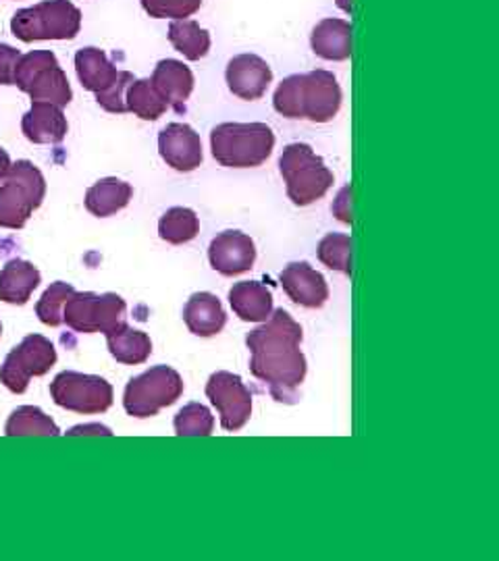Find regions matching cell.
Returning a JSON list of instances; mask_svg holds the SVG:
<instances>
[{"instance_id":"cell-26","label":"cell","mask_w":499,"mask_h":561,"mask_svg":"<svg viewBox=\"0 0 499 561\" xmlns=\"http://www.w3.org/2000/svg\"><path fill=\"white\" fill-rule=\"evenodd\" d=\"M4 433L9 437H57L59 426L46 416L42 410L34 405L18 408L4 426Z\"/></svg>"},{"instance_id":"cell-14","label":"cell","mask_w":499,"mask_h":561,"mask_svg":"<svg viewBox=\"0 0 499 561\" xmlns=\"http://www.w3.org/2000/svg\"><path fill=\"white\" fill-rule=\"evenodd\" d=\"M159 152L162 161L181 173L199 169L204 159L199 134L185 123H171L160 131Z\"/></svg>"},{"instance_id":"cell-22","label":"cell","mask_w":499,"mask_h":561,"mask_svg":"<svg viewBox=\"0 0 499 561\" xmlns=\"http://www.w3.org/2000/svg\"><path fill=\"white\" fill-rule=\"evenodd\" d=\"M313 50L320 59L345 60L352 55V25L345 20H322L313 30Z\"/></svg>"},{"instance_id":"cell-12","label":"cell","mask_w":499,"mask_h":561,"mask_svg":"<svg viewBox=\"0 0 499 561\" xmlns=\"http://www.w3.org/2000/svg\"><path fill=\"white\" fill-rule=\"evenodd\" d=\"M206 396L219 410L225 431H240L252 414V393L238 375L215 373L206 382Z\"/></svg>"},{"instance_id":"cell-9","label":"cell","mask_w":499,"mask_h":561,"mask_svg":"<svg viewBox=\"0 0 499 561\" xmlns=\"http://www.w3.org/2000/svg\"><path fill=\"white\" fill-rule=\"evenodd\" d=\"M63 322L78 333H109L125 322V301L117 294H73L63 308Z\"/></svg>"},{"instance_id":"cell-40","label":"cell","mask_w":499,"mask_h":561,"mask_svg":"<svg viewBox=\"0 0 499 561\" xmlns=\"http://www.w3.org/2000/svg\"><path fill=\"white\" fill-rule=\"evenodd\" d=\"M0 337H2V322H0Z\"/></svg>"},{"instance_id":"cell-34","label":"cell","mask_w":499,"mask_h":561,"mask_svg":"<svg viewBox=\"0 0 499 561\" xmlns=\"http://www.w3.org/2000/svg\"><path fill=\"white\" fill-rule=\"evenodd\" d=\"M134 83V76L129 71H121L117 81L102 94H97V102L109 113H125V92Z\"/></svg>"},{"instance_id":"cell-2","label":"cell","mask_w":499,"mask_h":561,"mask_svg":"<svg viewBox=\"0 0 499 561\" xmlns=\"http://www.w3.org/2000/svg\"><path fill=\"white\" fill-rule=\"evenodd\" d=\"M275 111L287 119L329 123L341 106V88L329 71H313L281 81L275 92Z\"/></svg>"},{"instance_id":"cell-25","label":"cell","mask_w":499,"mask_h":561,"mask_svg":"<svg viewBox=\"0 0 499 561\" xmlns=\"http://www.w3.org/2000/svg\"><path fill=\"white\" fill-rule=\"evenodd\" d=\"M109 341V350L111 356L121 364H144L148 360V356L152 354V341L144 333L132 329L127 322H121L120 327H115L113 331L104 333Z\"/></svg>"},{"instance_id":"cell-4","label":"cell","mask_w":499,"mask_h":561,"mask_svg":"<svg viewBox=\"0 0 499 561\" xmlns=\"http://www.w3.org/2000/svg\"><path fill=\"white\" fill-rule=\"evenodd\" d=\"M80 27V9L69 0H44L11 20V32L21 42L73 41Z\"/></svg>"},{"instance_id":"cell-35","label":"cell","mask_w":499,"mask_h":561,"mask_svg":"<svg viewBox=\"0 0 499 561\" xmlns=\"http://www.w3.org/2000/svg\"><path fill=\"white\" fill-rule=\"evenodd\" d=\"M20 59V50H15L13 46L0 44V83H2V85H13L15 69H18Z\"/></svg>"},{"instance_id":"cell-16","label":"cell","mask_w":499,"mask_h":561,"mask_svg":"<svg viewBox=\"0 0 499 561\" xmlns=\"http://www.w3.org/2000/svg\"><path fill=\"white\" fill-rule=\"evenodd\" d=\"M281 285L290 300L304 308H320L329 298L327 280L308 262L287 264L281 273Z\"/></svg>"},{"instance_id":"cell-8","label":"cell","mask_w":499,"mask_h":561,"mask_svg":"<svg viewBox=\"0 0 499 561\" xmlns=\"http://www.w3.org/2000/svg\"><path fill=\"white\" fill-rule=\"evenodd\" d=\"M181 393L183 381L180 373L169 366H155L129 381L123 405L134 419H152L162 408H169L180 400Z\"/></svg>"},{"instance_id":"cell-3","label":"cell","mask_w":499,"mask_h":561,"mask_svg":"<svg viewBox=\"0 0 499 561\" xmlns=\"http://www.w3.org/2000/svg\"><path fill=\"white\" fill-rule=\"evenodd\" d=\"M215 161L229 169H252L275 148V134L264 123H223L211 134Z\"/></svg>"},{"instance_id":"cell-33","label":"cell","mask_w":499,"mask_h":561,"mask_svg":"<svg viewBox=\"0 0 499 561\" xmlns=\"http://www.w3.org/2000/svg\"><path fill=\"white\" fill-rule=\"evenodd\" d=\"M141 7L155 20H185L199 11L202 0H141Z\"/></svg>"},{"instance_id":"cell-29","label":"cell","mask_w":499,"mask_h":561,"mask_svg":"<svg viewBox=\"0 0 499 561\" xmlns=\"http://www.w3.org/2000/svg\"><path fill=\"white\" fill-rule=\"evenodd\" d=\"M125 106L144 121H157L167 111V102L160 99L150 80H134L125 92Z\"/></svg>"},{"instance_id":"cell-5","label":"cell","mask_w":499,"mask_h":561,"mask_svg":"<svg viewBox=\"0 0 499 561\" xmlns=\"http://www.w3.org/2000/svg\"><path fill=\"white\" fill-rule=\"evenodd\" d=\"M280 169L296 206L320 201L333 185V173L308 144H290L281 154Z\"/></svg>"},{"instance_id":"cell-21","label":"cell","mask_w":499,"mask_h":561,"mask_svg":"<svg viewBox=\"0 0 499 561\" xmlns=\"http://www.w3.org/2000/svg\"><path fill=\"white\" fill-rule=\"evenodd\" d=\"M41 271L27 261L7 262L0 273V300L23 306L41 285Z\"/></svg>"},{"instance_id":"cell-18","label":"cell","mask_w":499,"mask_h":561,"mask_svg":"<svg viewBox=\"0 0 499 561\" xmlns=\"http://www.w3.org/2000/svg\"><path fill=\"white\" fill-rule=\"evenodd\" d=\"M152 85L167 106L181 111L194 90V76L181 60H160L152 73Z\"/></svg>"},{"instance_id":"cell-10","label":"cell","mask_w":499,"mask_h":561,"mask_svg":"<svg viewBox=\"0 0 499 561\" xmlns=\"http://www.w3.org/2000/svg\"><path fill=\"white\" fill-rule=\"evenodd\" d=\"M57 364V350L42 335H27L7 356L0 370V381L13 393H25L32 377L46 375Z\"/></svg>"},{"instance_id":"cell-20","label":"cell","mask_w":499,"mask_h":561,"mask_svg":"<svg viewBox=\"0 0 499 561\" xmlns=\"http://www.w3.org/2000/svg\"><path fill=\"white\" fill-rule=\"evenodd\" d=\"M234 312L246 322H264L273 312V294L259 280H241L229 291Z\"/></svg>"},{"instance_id":"cell-37","label":"cell","mask_w":499,"mask_h":561,"mask_svg":"<svg viewBox=\"0 0 499 561\" xmlns=\"http://www.w3.org/2000/svg\"><path fill=\"white\" fill-rule=\"evenodd\" d=\"M69 437H76V435H113L106 426H100V424H88V426H76L73 431L67 433Z\"/></svg>"},{"instance_id":"cell-6","label":"cell","mask_w":499,"mask_h":561,"mask_svg":"<svg viewBox=\"0 0 499 561\" xmlns=\"http://www.w3.org/2000/svg\"><path fill=\"white\" fill-rule=\"evenodd\" d=\"M46 196V181L38 167L30 161L11 164V171L0 185V227L21 229Z\"/></svg>"},{"instance_id":"cell-27","label":"cell","mask_w":499,"mask_h":561,"mask_svg":"<svg viewBox=\"0 0 499 561\" xmlns=\"http://www.w3.org/2000/svg\"><path fill=\"white\" fill-rule=\"evenodd\" d=\"M169 41L190 60H200L211 50V34L192 20L173 21L169 27Z\"/></svg>"},{"instance_id":"cell-17","label":"cell","mask_w":499,"mask_h":561,"mask_svg":"<svg viewBox=\"0 0 499 561\" xmlns=\"http://www.w3.org/2000/svg\"><path fill=\"white\" fill-rule=\"evenodd\" d=\"M23 136L34 144H60L67 136V119L57 104L32 102V108L21 121Z\"/></svg>"},{"instance_id":"cell-13","label":"cell","mask_w":499,"mask_h":561,"mask_svg":"<svg viewBox=\"0 0 499 561\" xmlns=\"http://www.w3.org/2000/svg\"><path fill=\"white\" fill-rule=\"evenodd\" d=\"M208 261L211 266L225 277L248 273L257 261L254 241L241 231H225L211 243Z\"/></svg>"},{"instance_id":"cell-19","label":"cell","mask_w":499,"mask_h":561,"mask_svg":"<svg viewBox=\"0 0 499 561\" xmlns=\"http://www.w3.org/2000/svg\"><path fill=\"white\" fill-rule=\"evenodd\" d=\"M183 321L194 335L213 337L223 331L227 317H225V310H223L217 296H213L208 291H200L185 304Z\"/></svg>"},{"instance_id":"cell-23","label":"cell","mask_w":499,"mask_h":561,"mask_svg":"<svg viewBox=\"0 0 499 561\" xmlns=\"http://www.w3.org/2000/svg\"><path fill=\"white\" fill-rule=\"evenodd\" d=\"M76 71L80 78L81 85L94 94L106 92L117 78L121 71L113 67V62L106 59V55L99 48H81L76 55Z\"/></svg>"},{"instance_id":"cell-15","label":"cell","mask_w":499,"mask_h":561,"mask_svg":"<svg viewBox=\"0 0 499 561\" xmlns=\"http://www.w3.org/2000/svg\"><path fill=\"white\" fill-rule=\"evenodd\" d=\"M271 81V67L257 55H240L227 65L229 90L241 101H259Z\"/></svg>"},{"instance_id":"cell-28","label":"cell","mask_w":499,"mask_h":561,"mask_svg":"<svg viewBox=\"0 0 499 561\" xmlns=\"http://www.w3.org/2000/svg\"><path fill=\"white\" fill-rule=\"evenodd\" d=\"M200 221L194 210L190 208H171L167 210L159 221L160 240L173 245L188 243L199 236Z\"/></svg>"},{"instance_id":"cell-32","label":"cell","mask_w":499,"mask_h":561,"mask_svg":"<svg viewBox=\"0 0 499 561\" xmlns=\"http://www.w3.org/2000/svg\"><path fill=\"white\" fill-rule=\"evenodd\" d=\"M73 294H76V289L71 285H67L63 280L53 283L44 291V296H42L38 306H36L38 319L44 324H48V327H59V324H63V308H65V304Z\"/></svg>"},{"instance_id":"cell-7","label":"cell","mask_w":499,"mask_h":561,"mask_svg":"<svg viewBox=\"0 0 499 561\" xmlns=\"http://www.w3.org/2000/svg\"><path fill=\"white\" fill-rule=\"evenodd\" d=\"M13 83L21 92L30 94L32 102H50L63 108L73 99L69 80L50 50H32L23 55Z\"/></svg>"},{"instance_id":"cell-31","label":"cell","mask_w":499,"mask_h":561,"mask_svg":"<svg viewBox=\"0 0 499 561\" xmlns=\"http://www.w3.org/2000/svg\"><path fill=\"white\" fill-rule=\"evenodd\" d=\"M215 419L202 403H188L175 416V433L180 437H208L213 435Z\"/></svg>"},{"instance_id":"cell-11","label":"cell","mask_w":499,"mask_h":561,"mask_svg":"<svg viewBox=\"0 0 499 561\" xmlns=\"http://www.w3.org/2000/svg\"><path fill=\"white\" fill-rule=\"evenodd\" d=\"M50 396L59 408L78 414H102L113 405L111 382L80 373H60L50 385Z\"/></svg>"},{"instance_id":"cell-38","label":"cell","mask_w":499,"mask_h":561,"mask_svg":"<svg viewBox=\"0 0 499 561\" xmlns=\"http://www.w3.org/2000/svg\"><path fill=\"white\" fill-rule=\"evenodd\" d=\"M9 171H11V159H9L7 150H2V148H0V181L7 180Z\"/></svg>"},{"instance_id":"cell-30","label":"cell","mask_w":499,"mask_h":561,"mask_svg":"<svg viewBox=\"0 0 499 561\" xmlns=\"http://www.w3.org/2000/svg\"><path fill=\"white\" fill-rule=\"evenodd\" d=\"M319 261L331 271L352 273V238L343 233H329L319 243Z\"/></svg>"},{"instance_id":"cell-1","label":"cell","mask_w":499,"mask_h":561,"mask_svg":"<svg viewBox=\"0 0 499 561\" xmlns=\"http://www.w3.org/2000/svg\"><path fill=\"white\" fill-rule=\"evenodd\" d=\"M299 341L302 327L285 310H277L246 340L252 352V375L269 385L277 401L294 400L306 377V358L299 352Z\"/></svg>"},{"instance_id":"cell-36","label":"cell","mask_w":499,"mask_h":561,"mask_svg":"<svg viewBox=\"0 0 499 561\" xmlns=\"http://www.w3.org/2000/svg\"><path fill=\"white\" fill-rule=\"evenodd\" d=\"M331 210H333V215H336L341 222H348V225L352 222V187H350V185H345L340 194H338V198L333 202Z\"/></svg>"},{"instance_id":"cell-24","label":"cell","mask_w":499,"mask_h":561,"mask_svg":"<svg viewBox=\"0 0 499 561\" xmlns=\"http://www.w3.org/2000/svg\"><path fill=\"white\" fill-rule=\"evenodd\" d=\"M134 196V190L129 183L117 180V178H106L94 183L88 192H86V208L94 215V217H111L115 213L123 210Z\"/></svg>"},{"instance_id":"cell-39","label":"cell","mask_w":499,"mask_h":561,"mask_svg":"<svg viewBox=\"0 0 499 561\" xmlns=\"http://www.w3.org/2000/svg\"><path fill=\"white\" fill-rule=\"evenodd\" d=\"M338 7L345 13H352V0H338Z\"/></svg>"}]
</instances>
